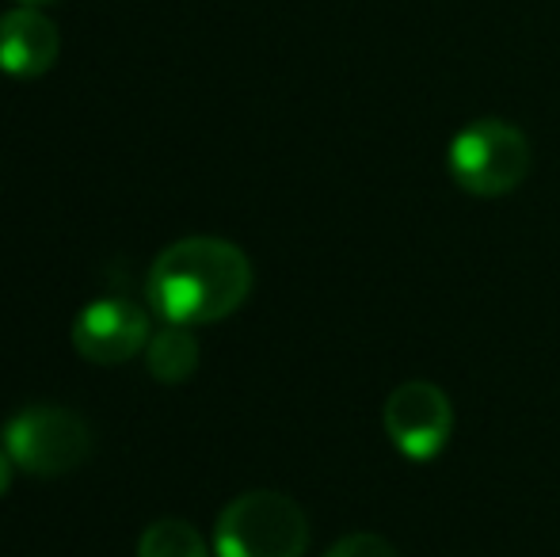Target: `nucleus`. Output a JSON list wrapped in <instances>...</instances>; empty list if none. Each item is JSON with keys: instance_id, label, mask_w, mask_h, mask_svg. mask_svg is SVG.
Listing matches in <instances>:
<instances>
[{"instance_id": "f257e3e1", "label": "nucleus", "mask_w": 560, "mask_h": 557, "mask_svg": "<svg viewBox=\"0 0 560 557\" xmlns=\"http://www.w3.org/2000/svg\"><path fill=\"white\" fill-rule=\"evenodd\" d=\"M145 294L149 310L168 325H214L252 294V264L233 241L184 237L153 260Z\"/></svg>"}, {"instance_id": "f03ea898", "label": "nucleus", "mask_w": 560, "mask_h": 557, "mask_svg": "<svg viewBox=\"0 0 560 557\" xmlns=\"http://www.w3.org/2000/svg\"><path fill=\"white\" fill-rule=\"evenodd\" d=\"M305 550H310V520L287 492H241L218 515V557H305Z\"/></svg>"}, {"instance_id": "7ed1b4c3", "label": "nucleus", "mask_w": 560, "mask_h": 557, "mask_svg": "<svg viewBox=\"0 0 560 557\" xmlns=\"http://www.w3.org/2000/svg\"><path fill=\"white\" fill-rule=\"evenodd\" d=\"M446 164L465 195L500 199L530 176V141L508 119H477L454 135Z\"/></svg>"}, {"instance_id": "20e7f679", "label": "nucleus", "mask_w": 560, "mask_h": 557, "mask_svg": "<svg viewBox=\"0 0 560 557\" xmlns=\"http://www.w3.org/2000/svg\"><path fill=\"white\" fill-rule=\"evenodd\" d=\"M4 451L15 469L31 477H61L77 469L92 451V428L61 405H31L4 428Z\"/></svg>"}, {"instance_id": "39448f33", "label": "nucleus", "mask_w": 560, "mask_h": 557, "mask_svg": "<svg viewBox=\"0 0 560 557\" xmlns=\"http://www.w3.org/2000/svg\"><path fill=\"white\" fill-rule=\"evenodd\" d=\"M382 423L389 443L405 459L428 462L443 454L450 436H454V405H450L443 386L428 379H408L385 397Z\"/></svg>"}, {"instance_id": "423d86ee", "label": "nucleus", "mask_w": 560, "mask_h": 557, "mask_svg": "<svg viewBox=\"0 0 560 557\" xmlns=\"http://www.w3.org/2000/svg\"><path fill=\"white\" fill-rule=\"evenodd\" d=\"M149 344V317L126 298H96L73 321V348L81 359L115 367L133 359Z\"/></svg>"}, {"instance_id": "0eeeda50", "label": "nucleus", "mask_w": 560, "mask_h": 557, "mask_svg": "<svg viewBox=\"0 0 560 557\" xmlns=\"http://www.w3.org/2000/svg\"><path fill=\"white\" fill-rule=\"evenodd\" d=\"M61 38L50 15H43L31 4H15L0 15V73L15 81H35L50 73L58 61Z\"/></svg>"}, {"instance_id": "6e6552de", "label": "nucleus", "mask_w": 560, "mask_h": 557, "mask_svg": "<svg viewBox=\"0 0 560 557\" xmlns=\"http://www.w3.org/2000/svg\"><path fill=\"white\" fill-rule=\"evenodd\" d=\"M145 367L156 382L164 386H179L199 371V340L191 336V328L168 325L156 336H149L145 344Z\"/></svg>"}, {"instance_id": "1a4fd4ad", "label": "nucleus", "mask_w": 560, "mask_h": 557, "mask_svg": "<svg viewBox=\"0 0 560 557\" xmlns=\"http://www.w3.org/2000/svg\"><path fill=\"white\" fill-rule=\"evenodd\" d=\"M138 557H210V550L187 520H156L141 531Z\"/></svg>"}, {"instance_id": "9d476101", "label": "nucleus", "mask_w": 560, "mask_h": 557, "mask_svg": "<svg viewBox=\"0 0 560 557\" xmlns=\"http://www.w3.org/2000/svg\"><path fill=\"white\" fill-rule=\"evenodd\" d=\"M325 557H397V550L382 535H374V531H354V535L339 538Z\"/></svg>"}, {"instance_id": "9b49d317", "label": "nucleus", "mask_w": 560, "mask_h": 557, "mask_svg": "<svg viewBox=\"0 0 560 557\" xmlns=\"http://www.w3.org/2000/svg\"><path fill=\"white\" fill-rule=\"evenodd\" d=\"M12 474H15V462H12V454L0 446V497L8 492V485H12Z\"/></svg>"}, {"instance_id": "f8f14e48", "label": "nucleus", "mask_w": 560, "mask_h": 557, "mask_svg": "<svg viewBox=\"0 0 560 557\" xmlns=\"http://www.w3.org/2000/svg\"><path fill=\"white\" fill-rule=\"evenodd\" d=\"M15 4H31V8H43V4H54V0H15Z\"/></svg>"}]
</instances>
